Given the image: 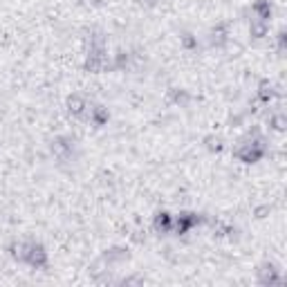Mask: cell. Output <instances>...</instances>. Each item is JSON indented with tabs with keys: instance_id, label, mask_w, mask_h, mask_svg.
<instances>
[{
	"instance_id": "obj_1",
	"label": "cell",
	"mask_w": 287,
	"mask_h": 287,
	"mask_svg": "<svg viewBox=\"0 0 287 287\" xmlns=\"http://www.w3.org/2000/svg\"><path fill=\"white\" fill-rule=\"evenodd\" d=\"M265 155V144L263 139H249V142H244L240 148L236 150V157L242 159L244 164H254V161H258L260 157Z\"/></svg>"
},
{
	"instance_id": "obj_2",
	"label": "cell",
	"mask_w": 287,
	"mask_h": 287,
	"mask_svg": "<svg viewBox=\"0 0 287 287\" xmlns=\"http://www.w3.org/2000/svg\"><path fill=\"white\" fill-rule=\"evenodd\" d=\"M258 283L260 285H278L283 283V274L276 267L274 263H265L263 267L258 269Z\"/></svg>"
},
{
	"instance_id": "obj_3",
	"label": "cell",
	"mask_w": 287,
	"mask_h": 287,
	"mask_svg": "<svg viewBox=\"0 0 287 287\" xmlns=\"http://www.w3.org/2000/svg\"><path fill=\"white\" fill-rule=\"evenodd\" d=\"M72 144H74V142H70V139L59 137V139L54 142V146H52V150H54V153L59 155L61 159H67V157H70V153H72V148H74Z\"/></svg>"
},
{
	"instance_id": "obj_4",
	"label": "cell",
	"mask_w": 287,
	"mask_h": 287,
	"mask_svg": "<svg viewBox=\"0 0 287 287\" xmlns=\"http://www.w3.org/2000/svg\"><path fill=\"white\" fill-rule=\"evenodd\" d=\"M67 106H70V112L72 114H83V112H88L90 110V106H88V101L83 97H79V95H74V97H70V101H67Z\"/></svg>"
},
{
	"instance_id": "obj_5",
	"label": "cell",
	"mask_w": 287,
	"mask_h": 287,
	"mask_svg": "<svg viewBox=\"0 0 287 287\" xmlns=\"http://www.w3.org/2000/svg\"><path fill=\"white\" fill-rule=\"evenodd\" d=\"M88 114H90V119L97 124V128H101L103 124H106L108 119H110V114H108V110H106L103 106H95V108H90V110H88Z\"/></svg>"
},
{
	"instance_id": "obj_6",
	"label": "cell",
	"mask_w": 287,
	"mask_h": 287,
	"mask_svg": "<svg viewBox=\"0 0 287 287\" xmlns=\"http://www.w3.org/2000/svg\"><path fill=\"white\" fill-rule=\"evenodd\" d=\"M155 229L157 231H173V218L169 213H157L155 218Z\"/></svg>"
},
{
	"instance_id": "obj_7",
	"label": "cell",
	"mask_w": 287,
	"mask_h": 287,
	"mask_svg": "<svg viewBox=\"0 0 287 287\" xmlns=\"http://www.w3.org/2000/svg\"><path fill=\"white\" fill-rule=\"evenodd\" d=\"M274 86H271V83H263V86H260V99H263V101H271V99H274Z\"/></svg>"
}]
</instances>
